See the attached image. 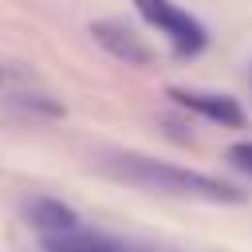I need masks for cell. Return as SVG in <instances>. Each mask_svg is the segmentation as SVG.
Returning a JSON list of instances; mask_svg holds the SVG:
<instances>
[{
	"mask_svg": "<svg viewBox=\"0 0 252 252\" xmlns=\"http://www.w3.org/2000/svg\"><path fill=\"white\" fill-rule=\"evenodd\" d=\"M102 169L118 181H130V185H142V189L165 193V197H185V201H205V205H244L248 201L244 189H236L213 173L158 161L150 154H106Z\"/></svg>",
	"mask_w": 252,
	"mask_h": 252,
	"instance_id": "cell-1",
	"label": "cell"
},
{
	"mask_svg": "<svg viewBox=\"0 0 252 252\" xmlns=\"http://www.w3.org/2000/svg\"><path fill=\"white\" fill-rule=\"evenodd\" d=\"M91 35H94V43H98L106 55H114L118 63H130V67H154V51H150V43L138 39V32H130L126 24H118V20H94V24H91Z\"/></svg>",
	"mask_w": 252,
	"mask_h": 252,
	"instance_id": "cell-4",
	"label": "cell"
},
{
	"mask_svg": "<svg viewBox=\"0 0 252 252\" xmlns=\"http://www.w3.org/2000/svg\"><path fill=\"white\" fill-rule=\"evenodd\" d=\"M177 106H185L189 114H201L224 130H240L244 126V110L232 94H220V91H189V87H169L165 91Z\"/></svg>",
	"mask_w": 252,
	"mask_h": 252,
	"instance_id": "cell-3",
	"label": "cell"
},
{
	"mask_svg": "<svg viewBox=\"0 0 252 252\" xmlns=\"http://www.w3.org/2000/svg\"><path fill=\"white\" fill-rule=\"evenodd\" d=\"M224 158H228L232 169H240L244 177H252V142H236V146H228Z\"/></svg>",
	"mask_w": 252,
	"mask_h": 252,
	"instance_id": "cell-7",
	"label": "cell"
},
{
	"mask_svg": "<svg viewBox=\"0 0 252 252\" xmlns=\"http://www.w3.org/2000/svg\"><path fill=\"white\" fill-rule=\"evenodd\" d=\"M130 4L142 12V20H146L150 28H158V32L173 43L177 55H197V51L209 43L201 20H193V16H189L185 8H177L173 0H130Z\"/></svg>",
	"mask_w": 252,
	"mask_h": 252,
	"instance_id": "cell-2",
	"label": "cell"
},
{
	"mask_svg": "<svg viewBox=\"0 0 252 252\" xmlns=\"http://www.w3.org/2000/svg\"><path fill=\"white\" fill-rule=\"evenodd\" d=\"M24 217H28V224H32L43 240L63 236V232H79V228H83V224H79V213H75L71 205L55 201V197H32V201L24 205Z\"/></svg>",
	"mask_w": 252,
	"mask_h": 252,
	"instance_id": "cell-5",
	"label": "cell"
},
{
	"mask_svg": "<svg viewBox=\"0 0 252 252\" xmlns=\"http://www.w3.org/2000/svg\"><path fill=\"white\" fill-rule=\"evenodd\" d=\"M43 252H130V248L110 240V236H102V232L79 228V232H63V236L43 240Z\"/></svg>",
	"mask_w": 252,
	"mask_h": 252,
	"instance_id": "cell-6",
	"label": "cell"
},
{
	"mask_svg": "<svg viewBox=\"0 0 252 252\" xmlns=\"http://www.w3.org/2000/svg\"><path fill=\"white\" fill-rule=\"evenodd\" d=\"M16 102H20L24 110H43V114H63V106H59V102H47V98H39V94H16Z\"/></svg>",
	"mask_w": 252,
	"mask_h": 252,
	"instance_id": "cell-8",
	"label": "cell"
}]
</instances>
